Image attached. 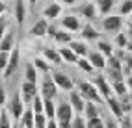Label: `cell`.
<instances>
[{
    "mask_svg": "<svg viewBox=\"0 0 132 128\" xmlns=\"http://www.w3.org/2000/svg\"><path fill=\"white\" fill-rule=\"evenodd\" d=\"M128 21H132V11H130V15H128Z\"/></svg>",
    "mask_w": 132,
    "mask_h": 128,
    "instance_id": "54",
    "label": "cell"
},
{
    "mask_svg": "<svg viewBox=\"0 0 132 128\" xmlns=\"http://www.w3.org/2000/svg\"><path fill=\"white\" fill-rule=\"evenodd\" d=\"M45 128H60V124H58V119H56V117H54V119H48Z\"/></svg>",
    "mask_w": 132,
    "mask_h": 128,
    "instance_id": "47",
    "label": "cell"
},
{
    "mask_svg": "<svg viewBox=\"0 0 132 128\" xmlns=\"http://www.w3.org/2000/svg\"><path fill=\"white\" fill-rule=\"evenodd\" d=\"M75 13L80 17V19H86L87 22H93L97 21V17H99V11H97V4L93 0H87L84 4H76L75 6Z\"/></svg>",
    "mask_w": 132,
    "mask_h": 128,
    "instance_id": "6",
    "label": "cell"
},
{
    "mask_svg": "<svg viewBox=\"0 0 132 128\" xmlns=\"http://www.w3.org/2000/svg\"><path fill=\"white\" fill-rule=\"evenodd\" d=\"M6 11H7V6L4 0H0V15H6Z\"/></svg>",
    "mask_w": 132,
    "mask_h": 128,
    "instance_id": "49",
    "label": "cell"
},
{
    "mask_svg": "<svg viewBox=\"0 0 132 128\" xmlns=\"http://www.w3.org/2000/svg\"><path fill=\"white\" fill-rule=\"evenodd\" d=\"M104 106H106L108 112H110L113 117H117V119H121L123 115H125V112H123V108H121V102H119V97H117V95L108 97L106 100H104Z\"/></svg>",
    "mask_w": 132,
    "mask_h": 128,
    "instance_id": "19",
    "label": "cell"
},
{
    "mask_svg": "<svg viewBox=\"0 0 132 128\" xmlns=\"http://www.w3.org/2000/svg\"><path fill=\"white\" fill-rule=\"evenodd\" d=\"M41 56L47 59V61L52 65V67H60L61 63H63V59H61L60 56V50L58 47H52V45H45L41 48Z\"/></svg>",
    "mask_w": 132,
    "mask_h": 128,
    "instance_id": "13",
    "label": "cell"
},
{
    "mask_svg": "<svg viewBox=\"0 0 132 128\" xmlns=\"http://www.w3.org/2000/svg\"><path fill=\"white\" fill-rule=\"evenodd\" d=\"M7 104V91L2 84H0V108H4Z\"/></svg>",
    "mask_w": 132,
    "mask_h": 128,
    "instance_id": "45",
    "label": "cell"
},
{
    "mask_svg": "<svg viewBox=\"0 0 132 128\" xmlns=\"http://www.w3.org/2000/svg\"><path fill=\"white\" fill-rule=\"evenodd\" d=\"M102 117H104V115H102ZM104 128H121V126H119V119L113 117V115L108 112V115L104 117Z\"/></svg>",
    "mask_w": 132,
    "mask_h": 128,
    "instance_id": "39",
    "label": "cell"
},
{
    "mask_svg": "<svg viewBox=\"0 0 132 128\" xmlns=\"http://www.w3.org/2000/svg\"><path fill=\"white\" fill-rule=\"evenodd\" d=\"M75 117V109L71 106L69 98H61L56 100V119L58 123H71Z\"/></svg>",
    "mask_w": 132,
    "mask_h": 128,
    "instance_id": "7",
    "label": "cell"
},
{
    "mask_svg": "<svg viewBox=\"0 0 132 128\" xmlns=\"http://www.w3.org/2000/svg\"><path fill=\"white\" fill-rule=\"evenodd\" d=\"M45 115L48 119L56 117V100L54 98H45Z\"/></svg>",
    "mask_w": 132,
    "mask_h": 128,
    "instance_id": "37",
    "label": "cell"
},
{
    "mask_svg": "<svg viewBox=\"0 0 132 128\" xmlns=\"http://www.w3.org/2000/svg\"><path fill=\"white\" fill-rule=\"evenodd\" d=\"M78 33H80V37H82L84 41H87V43H95V41L101 39V32H99V28H97L93 22L82 24V30L78 32Z\"/></svg>",
    "mask_w": 132,
    "mask_h": 128,
    "instance_id": "17",
    "label": "cell"
},
{
    "mask_svg": "<svg viewBox=\"0 0 132 128\" xmlns=\"http://www.w3.org/2000/svg\"><path fill=\"white\" fill-rule=\"evenodd\" d=\"M7 61H10V52H6V50H0V72H4Z\"/></svg>",
    "mask_w": 132,
    "mask_h": 128,
    "instance_id": "42",
    "label": "cell"
},
{
    "mask_svg": "<svg viewBox=\"0 0 132 128\" xmlns=\"http://www.w3.org/2000/svg\"><path fill=\"white\" fill-rule=\"evenodd\" d=\"M26 4H30V6L34 7V6H36V4H37V0H26Z\"/></svg>",
    "mask_w": 132,
    "mask_h": 128,
    "instance_id": "51",
    "label": "cell"
},
{
    "mask_svg": "<svg viewBox=\"0 0 132 128\" xmlns=\"http://www.w3.org/2000/svg\"><path fill=\"white\" fill-rule=\"evenodd\" d=\"M125 82H127V85H128V91H132V74H128V76H127Z\"/></svg>",
    "mask_w": 132,
    "mask_h": 128,
    "instance_id": "50",
    "label": "cell"
},
{
    "mask_svg": "<svg viewBox=\"0 0 132 128\" xmlns=\"http://www.w3.org/2000/svg\"><path fill=\"white\" fill-rule=\"evenodd\" d=\"M32 109H34V113H45V98H43L41 95H36L32 100Z\"/></svg>",
    "mask_w": 132,
    "mask_h": 128,
    "instance_id": "36",
    "label": "cell"
},
{
    "mask_svg": "<svg viewBox=\"0 0 132 128\" xmlns=\"http://www.w3.org/2000/svg\"><path fill=\"white\" fill-rule=\"evenodd\" d=\"M75 84H76V89L82 93V97L86 100H93V102H97V104H104L102 95L99 93V89L95 87V84L91 80H78Z\"/></svg>",
    "mask_w": 132,
    "mask_h": 128,
    "instance_id": "3",
    "label": "cell"
},
{
    "mask_svg": "<svg viewBox=\"0 0 132 128\" xmlns=\"http://www.w3.org/2000/svg\"><path fill=\"white\" fill-rule=\"evenodd\" d=\"M39 95L43 98H54V100L60 95V87L56 85V82H54L50 72L41 74V78H39Z\"/></svg>",
    "mask_w": 132,
    "mask_h": 128,
    "instance_id": "2",
    "label": "cell"
},
{
    "mask_svg": "<svg viewBox=\"0 0 132 128\" xmlns=\"http://www.w3.org/2000/svg\"><path fill=\"white\" fill-rule=\"evenodd\" d=\"M58 28H60L58 24H54V22H50V24H48V30H47V37H48V39H52V37L56 35V32H58Z\"/></svg>",
    "mask_w": 132,
    "mask_h": 128,
    "instance_id": "46",
    "label": "cell"
},
{
    "mask_svg": "<svg viewBox=\"0 0 132 128\" xmlns=\"http://www.w3.org/2000/svg\"><path fill=\"white\" fill-rule=\"evenodd\" d=\"M6 108H7V112H10V115L13 117V121H19L21 115H22V112H24V108H26L24 100H22V97H21V91H15L13 95L7 98Z\"/></svg>",
    "mask_w": 132,
    "mask_h": 128,
    "instance_id": "4",
    "label": "cell"
},
{
    "mask_svg": "<svg viewBox=\"0 0 132 128\" xmlns=\"http://www.w3.org/2000/svg\"><path fill=\"white\" fill-rule=\"evenodd\" d=\"M32 63L36 65V69H37L41 74H47V72H50V71H52V65H50V63H48L43 56H36V58L32 59Z\"/></svg>",
    "mask_w": 132,
    "mask_h": 128,
    "instance_id": "29",
    "label": "cell"
},
{
    "mask_svg": "<svg viewBox=\"0 0 132 128\" xmlns=\"http://www.w3.org/2000/svg\"><path fill=\"white\" fill-rule=\"evenodd\" d=\"M91 82L95 84V87L99 89V93L102 95V98H104V100H106L108 97H112V95H113L112 84H110V80L106 78V76H104V72H102V71H97V72L93 74Z\"/></svg>",
    "mask_w": 132,
    "mask_h": 128,
    "instance_id": "9",
    "label": "cell"
},
{
    "mask_svg": "<svg viewBox=\"0 0 132 128\" xmlns=\"http://www.w3.org/2000/svg\"><path fill=\"white\" fill-rule=\"evenodd\" d=\"M67 98H69V102H71V106H73V109H75V113H82V112H84L86 98L82 97V93L78 91L76 87L71 89V91L67 93Z\"/></svg>",
    "mask_w": 132,
    "mask_h": 128,
    "instance_id": "18",
    "label": "cell"
},
{
    "mask_svg": "<svg viewBox=\"0 0 132 128\" xmlns=\"http://www.w3.org/2000/svg\"><path fill=\"white\" fill-rule=\"evenodd\" d=\"M26 15H28V4H26V0H15V4H13V19H15L17 28H21L24 24Z\"/></svg>",
    "mask_w": 132,
    "mask_h": 128,
    "instance_id": "15",
    "label": "cell"
},
{
    "mask_svg": "<svg viewBox=\"0 0 132 128\" xmlns=\"http://www.w3.org/2000/svg\"><path fill=\"white\" fill-rule=\"evenodd\" d=\"M50 74H52V78H54V82H56V85L60 87V91H65V93H69L71 89H75L76 87V84H75V80L71 78V74H67L65 71H61V69H52L50 71Z\"/></svg>",
    "mask_w": 132,
    "mask_h": 128,
    "instance_id": "5",
    "label": "cell"
},
{
    "mask_svg": "<svg viewBox=\"0 0 132 128\" xmlns=\"http://www.w3.org/2000/svg\"><path fill=\"white\" fill-rule=\"evenodd\" d=\"M71 128H87V119L84 117V113H75L71 121Z\"/></svg>",
    "mask_w": 132,
    "mask_h": 128,
    "instance_id": "38",
    "label": "cell"
},
{
    "mask_svg": "<svg viewBox=\"0 0 132 128\" xmlns=\"http://www.w3.org/2000/svg\"><path fill=\"white\" fill-rule=\"evenodd\" d=\"M87 59L91 61V65L95 67L97 71H104V69H106V56H104L102 52H99L97 48H91V50H89Z\"/></svg>",
    "mask_w": 132,
    "mask_h": 128,
    "instance_id": "21",
    "label": "cell"
},
{
    "mask_svg": "<svg viewBox=\"0 0 132 128\" xmlns=\"http://www.w3.org/2000/svg\"><path fill=\"white\" fill-rule=\"evenodd\" d=\"M0 109H2V108H0Z\"/></svg>",
    "mask_w": 132,
    "mask_h": 128,
    "instance_id": "56",
    "label": "cell"
},
{
    "mask_svg": "<svg viewBox=\"0 0 132 128\" xmlns=\"http://www.w3.org/2000/svg\"><path fill=\"white\" fill-rule=\"evenodd\" d=\"M58 21H60V26L61 28L69 30L71 33H78L82 30V19L76 13H65V15H61Z\"/></svg>",
    "mask_w": 132,
    "mask_h": 128,
    "instance_id": "10",
    "label": "cell"
},
{
    "mask_svg": "<svg viewBox=\"0 0 132 128\" xmlns=\"http://www.w3.org/2000/svg\"><path fill=\"white\" fill-rule=\"evenodd\" d=\"M19 63H21V47H15L10 52V61H7L6 69L2 72V80H6V82L11 80L17 72V69H19Z\"/></svg>",
    "mask_w": 132,
    "mask_h": 128,
    "instance_id": "8",
    "label": "cell"
},
{
    "mask_svg": "<svg viewBox=\"0 0 132 128\" xmlns=\"http://www.w3.org/2000/svg\"><path fill=\"white\" fill-rule=\"evenodd\" d=\"M119 126L121 128H132V119H130L128 113H125V115L119 119Z\"/></svg>",
    "mask_w": 132,
    "mask_h": 128,
    "instance_id": "44",
    "label": "cell"
},
{
    "mask_svg": "<svg viewBox=\"0 0 132 128\" xmlns=\"http://www.w3.org/2000/svg\"><path fill=\"white\" fill-rule=\"evenodd\" d=\"M123 28H125V17H121L119 13H110V15H104L101 19V30L104 33L116 35Z\"/></svg>",
    "mask_w": 132,
    "mask_h": 128,
    "instance_id": "1",
    "label": "cell"
},
{
    "mask_svg": "<svg viewBox=\"0 0 132 128\" xmlns=\"http://www.w3.org/2000/svg\"><path fill=\"white\" fill-rule=\"evenodd\" d=\"M102 72H104V76L110 80V84H112V82H117V80H125V76H123V72H121L119 69H110V67H106Z\"/></svg>",
    "mask_w": 132,
    "mask_h": 128,
    "instance_id": "35",
    "label": "cell"
},
{
    "mask_svg": "<svg viewBox=\"0 0 132 128\" xmlns=\"http://www.w3.org/2000/svg\"><path fill=\"white\" fill-rule=\"evenodd\" d=\"M13 117L10 115V112H7V108H2L0 109V128H11L13 126Z\"/></svg>",
    "mask_w": 132,
    "mask_h": 128,
    "instance_id": "32",
    "label": "cell"
},
{
    "mask_svg": "<svg viewBox=\"0 0 132 128\" xmlns=\"http://www.w3.org/2000/svg\"><path fill=\"white\" fill-rule=\"evenodd\" d=\"M76 67H78V69H80L82 72H86V74H95V72H97V69L91 65V61L87 59V56H86V58H78Z\"/></svg>",
    "mask_w": 132,
    "mask_h": 128,
    "instance_id": "30",
    "label": "cell"
},
{
    "mask_svg": "<svg viewBox=\"0 0 132 128\" xmlns=\"http://www.w3.org/2000/svg\"><path fill=\"white\" fill-rule=\"evenodd\" d=\"M60 2L63 4V6H67V7H75L78 2H80V0H60Z\"/></svg>",
    "mask_w": 132,
    "mask_h": 128,
    "instance_id": "48",
    "label": "cell"
},
{
    "mask_svg": "<svg viewBox=\"0 0 132 128\" xmlns=\"http://www.w3.org/2000/svg\"><path fill=\"white\" fill-rule=\"evenodd\" d=\"M7 26H10V21H7V17H6V15H0V39L4 37V33H6Z\"/></svg>",
    "mask_w": 132,
    "mask_h": 128,
    "instance_id": "43",
    "label": "cell"
},
{
    "mask_svg": "<svg viewBox=\"0 0 132 128\" xmlns=\"http://www.w3.org/2000/svg\"><path fill=\"white\" fill-rule=\"evenodd\" d=\"M34 117H36V113H34L32 106H26L24 112H22V115H21V119H19L21 126L22 128H34Z\"/></svg>",
    "mask_w": 132,
    "mask_h": 128,
    "instance_id": "27",
    "label": "cell"
},
{
    "mask_svg": "<svg viewBox=\"0 0 132 128\" xmlns=\"http://www.w3.org/2000/svg\"><path fill=\"white\" fill-rule=\"evenodd\" d=\"M93 2H95V0H93Z\"/></svg>",
    "mask_w": 132,
    "mask_h": 128,
    "instance_id": "57",
    "label": "cell"
},
{
    "mask_svg": "<svg viewBox=\"0 0 132 128\" xmlns=\"http://www.w3.org/2000/svg\"><path fill=\"white\" fill-rule=\"evenodd\" d=\"M58 50H60V56H61V59H63V63L76 65L78 56L75 54V50H73L71 47H69V45H61V47H58Z\"/></svg>",
    "mask_w": 132,
    "mask_h": 128,
    "instance_id": "24",
    "label": "cell"
},
{
    "mask_svg": "<svg viewBox=\"0 0 132 128\" xmlns=\"http://www.w3.org/2000/svg\"><path fill=\"white\" fill-rule=\"evenodd\" d=\"M128 45V37H127V32L123 28L121 32H117L116 35H113V47L116 48H127Z\"/></svg>",
    "mask_w": 132,
    "mask_h": 128,
    "instance_id": "31",
    "label": "cell"
},
{
    "mask_svg": "<svg viewBox=\"0 0 132 128\" xmlns=\"http://www.w3.org/2000/svg\"><path fill=\"white\" fill-rule=\"evenodd\" d=\"M116 10H117V13L121 17H128L130 11H132V0H119Z\"/></svg>",
    "mask_w": 132,
    "mask_h": 128,
    "instance_id": "33",
    "label": "cell"
},
{
    "mask_svg": "<svg viewBox=\"0 0 132 128\" xmlns=\"http://www.w3.org/2000/svg\"><path fill=\"white\" fill-rule=\"evenodd\" d=\"M69 47H71L73 50H75V54L78 56V58H86L87 54H89V45H87V41H84L82 37L80 39H73L71 43H69Z\"/></svg>",
    "mask_w": 132,
    "mask_h": 128,
    "instance_id": "23",
    "label": "cell"
},
{
    "mask_svg": "<svg viewBox=\"0 0 132 128\" xmlns=\"http://www.w3.org/2000/svg\"><path fill=\"white\" fill-rule=\"evenodd\" d=\"M48 24H50V21H48V19H45V17H41V19H37L36 22L32 24V28L28 30L30 37H34V39H43V37H47V30H48Z\"/></svg>",
    "mask_w": 132,
    "mask_h": 128,
    "instance_id": "14",
    "label": "cell"
},
{
    "mask_svg": "<svg viewBox=\"0 0 132 128\" xmlns=\"http://www.w3.org/2000/svg\"><path fill=\"white\" fill-rule=\"evenodd\" d=\"M117 2H119V0H95L97 11H99V17L110 15V13L117 7Z\"/></svg>",
    "mask_w": 132,
    "mask_h": 128,
    "instance_id": "22",
    "label": "cell"
},
{
    "mask_svg": "<svg viewBox=\"0 0 132 128\" xmlns=\"http://www.w3.org/2000/svg\"><path fill=\"white\" fill-rule=\"evenodd\" d=\"M128 115H130V119H132V112H130V113H128Z\"/></svg>",
    "mask_w": 132,
    "mask_h": 128,
    "instance_id": "55",
    "label": "cell"
},
{
    "mask_svg": "<svg viewBox=\"0 0 132 128\" xmlns=\"http://www.w3.org/2000/svg\"><path fill=\"white\" fill-rule=\"evenodd\" d=\"M47 121H48V117L45 113H36V117H34V128H45Z\"/></svg>",
    "mask_w": 132,
    "mask_h": 128,
    "instance_id": "40",
    "label": "cell"
},
{
    "mask_svg": "<svg viewBox=\"0 0 132 128\" xmlns=\"http://www.w3.org/2000/svg\"><path fill=\"white\" fill-rule=\"evenodd\" d=\"M87 128H104V117H93L87 119Z\"/></svg>",
    "mask_w": 132,
    "mask_h": 128,
    "instance_id": "41",
    "label": "cell"
},
{
    "mask_svg": "<svg viewBox=\"0 0 132 128\" xmlns=\"http://www.w3.org/2000/svg\"><path fill=\"white\" fill-rule=\"evenodd\" d=\"M95 48L99 50V52H102L106 58H110L113 54V50H116V47H113V43L106 41V39H99V41H95Z\"/></svg>",
    "mask_w": 132,
    "mask_h": 128,
    "instance_id": "28",
    "label": "cell"
},
{
    "mask_svg": "<svg viewBox=\"0 0 132 128\" xmlns=\"http://www.w3.org/2000/svg\"><path fill=\"white\" fill-rule=\"evenodd\" d=\"M84 117L86 119H93V117H101L104 113V104H97L93 100H86V106H84Z\"/></svg>",
    "mask_w": 132,
    "mask_h": 128,
    "instance_id": "20",
    "label": "cell"
},
{
    "mask_svg": "<svg viewBox=\"0 0 132 128\" xmlns=\"http://www.w3.org/2000/svg\"><path fill=\"white\" fill-rule=\"evenodd\" d=\"M112 89H113V95L117 97H123L128 93V85L125 80H117V82H112Z\"/></svg>",
    "mask_w": 132,
    "mask_h": 128,
    "instance_id": "34",
    "label": "cell"
},
{
    "mask_svg": "<svg viewBox=\"0 0 132 128\" xmlns=\"http://www.w3.org/2000/svg\"><path fill=\"white\" fill-rule=\"evenodd\" d=\"M128 98H130V102H132V91H128Z\"/></svg>",
    "mask_w": 132,
    "mask_h": 128,
    "instance_id": "53",
    "label": "cell"
},
{
    "mask_svg": "<svg viewBox=\"0 0 132 128\" xmlns=\"http://www.w3.org/2000/svg\"><path fill=\"white\" fill-rule=\"evenodd\" d=\"M75 37H73V33L69 32V30H65V28H58V32H56V35L52 37V41L56 43L58 47H61V45H69V43H71Z\"/></svg>",
    "mask_w": 132,
    "mask_h": 128,
    "instance_id": "25",
    "label": "cell"
},
{
    "mask_svg": "<svg viewBox=\"0 0 132 128\" xmlns=\"http://www.w3.org/2000/svg\"><path fill=\"white\" fill-rule=\"evenodd\" d=\"M15 32H17V28L13 26V24H10V26H7V30H6V33H4V37L0 39V50L11 52V50L17 47V45H15V41H17Z\"/></svg>",
    "mask_w": 132,
    "mask_h": 128,
    "instance_id": "16",
    "label": "cell"
},
{
    "mask_svg": "<svg viewBox=\"0 0 132 128\" xmlns=\"http://www.w3.org/2000/svg\"><path fill=\"white\" fill-rule=\"evenodd\" d=\"M11 128H22V126H21V123H19V121H15V123H13V126H11Z\"/></svg>",
    "mask_w": 132,
    "mask_h": 128,
    "instance_id": "52",
    "label": "cell"
},
{
    "mask_svg": "<svg viewBox=\"0 0 132 128\" xmlns=\"http://www.w3.org/2000/svg\"><path fill=\"white\" fill-rule=\"evenodd\" d=\"M61 13H63V4L60 2V0H50V2L43 7V17L48 21H56L61 17Z\"/></svg>",
    "mask_w": 132,
    "mask_h": 128,
    "instance_id": "12",
    "label": "cell"
},
{
    "mask_svg": "<svg viewBox=\"0 0 132 128\" xmlns=\"http://www.w3.org/2000/svg\"><path fill=\"white\" fill-rule=\"evenodd\" d=\"M19 91H21V97H22V100H24V104L30 106L32 100H34V97L39 95V84H34V82L24 80V82L21 84Z\"/></svg>",
    "mask_w": 132,
    "mask_h": 128,
    "instance_id": "11",
    "label": "cell"
},
{
    "mask_svg": "<svg viewBox=\"0 0 132 128\" xmlns=\"http://www.w3.org/2000/svg\"><path fill=\"white\" fill-rule=\"evenodd\" d=\"M39 78H41V72L36 69V65H34L32 61H28L24 65V80L34 82V84H39Z\"/></svg>",
    "mask_w": 132,
    "mask_h": 128,
    "instance_id": "26",
    "label": "cell"
}]
</instances>
